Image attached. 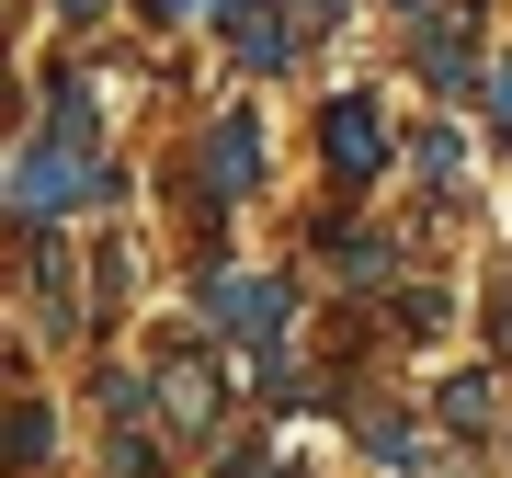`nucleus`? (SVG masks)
Here are the masks:
<instances>
[{"instance_id": "f257e3e1", "label": "nucleus", "mask_w": 512, "mask_h": 478, "mask_svg": "<svg viewBox=\"0 0 512 478\" xmlns=\"http://www.w3.org/2000/svg\"><path fill=\"white\" fill-rule=\"evenodd\" d=\"M92 194H114V171H103V126H92V92H57L35 160L12 171V205H23L35 228H57L69 205H92Z\"/></svg>"}, {"instance_id": "f03ea898", "label": "nucleus", "mask_w": 512, "mask_h": 478, "mask_svg": "<svg viewBox=\"0 0 512 478\" xmlns=\"http://www.w3.org/2000/svg\"><path fill=\"white\" fill-rule=\"evenodd\" d=\"M319 160H330V183H376V171H387V126H376L365 92H342L319 114Z\"/></svg>"}, {"instance_id": "7ed1b4c3", "label": "nucleus", "mask_w": 512, "mask_h": 478, "mask_svg": "<svg viewBox=\"0 0 512 478\" xmlns=\"http://www.w3.org/2000/svg\"><path fill=\"white\" fill-rule=\"evenodd\" d=\"M217 35L239 69H285L296 57V23H285V0H217Z\"/></svg>"}, {"instance_id": "20e7f679", "label": "nucleus", "mask_w": 512, "mask_h": 478, "mask_svg": "<svg viewBox=\"0 0 512 478\" xmlns=\"http://www.w3.org/2000/svg\"><path fill=\"white\" fill-rule=\"evenodd\" d=\"M205 319H228V331L274 342V331H285V285H262V274H205Z\"/></svg>"}, {"instance_id": "39448f33", "label": "nucleus", "mask_w": 512, "mask_h": 478, "mask_svg": "<svg viewBox=\"0 0 512 478\" xmlns=\"http://www.w3.org/2000/svg\"><path fill=\"white\" fill-rule=\"evenodd\" d=\"M251 183H262V126L228 114V126L205 137V205H228V194H251Z\"/></svg>"}, {"instance_id": "423d86ee", "label": "nucleus", "mask_w": 512, "mask_h": 478, "mask_svg": "<svg viewBox=\"0 0 512 478\" xmlns=\"http://www.w3.org/2000/svg\"><path fill=\"white\" fill-rule=\"evenodd\" d=\"M410 57H421V80H433V92H467V46H456V23H444V35H410Z\"/></svg>"}, {"instance_id": "0eeeda50", "label": "nucleus", "mask_w": 512, "mask_h": 478, "mask_svg": "<svg viewBox=\"0 0 512 478\" xmlns=\"http://www.w3.org/2000/svg\"><path fill=\"white\" fill-rule=\"evenodd\" d=\"M160 399L183 410V422H205V410H217V387H205V365H171V376H160Z\"/></svg>"}, {"instance_id": "6e6552de", "label": "nucleus", "mask_w": 512, "mask_h": 478, "mask_svg": "<svg viewBox=\"0 0 512 478\" xmlns=\"http://www.w3.org/2000/svg\"><path fill=\"white\" fill-rule=\"evenodd\" d=\"M444 422H456V433H478V422H490V387H478V376H456V387H444Z\"/></svg>"}, {"instance_id": "1a4fd4ad", "label": "nucleus", "mask_w": 512, "mask_h": 478, "mask_svg": "<svg viewBox=\"0 0 512 478\" xmlns=\"http://www.w3.org/2000/svg\"><path fill=\"white\" fill-rule=\"evenodd\" d=\"M319 23H342V0H296V35H319Z\"/></svg>"}, {"instance_id": "9d476101", "label": "nucleus", "mask_w": 512, "mask_h": 478, "mask_svg": "<svg viewBox=\"0 0 512 478\" xmlns=\"http://www.w3.org/2000/svg\"><path fill=\"white\" fill-rule=\"evenodd\" d=\"M57 12H69V23H103V12H114V0H57Z\"/></svg>"}, {"instance_id": "9b49d317", "label": "nucleus", "mask_w": 512, "mask_h": 478, "mask_svg": "<svg viewBox=\"0 0 512 478\" xmlns=\"http://www.w3.org/2000/svg\"><path fill=\"white\" fill-rule=\"evenodd\" d=\"M490 103H501V126H512V57H501V80H490Z\"/></svg>"}, {"instance_id": "f8f14e48", "label": "nucleus", "mask_w": 512, "mask_h": 478, "mask_svg": "<svg viewBox=\"0 0 512 478\" xmlns=\"http://www.w3.org/2000/svg\"><path fill=\"white\" fill-rule=\"evenodd\" d=\"M183 12H205V0H160V23H183Z\"/></svg>"}, {"instance_id": "ddd939ff", "label": "nucleus", "mask_w": 512, "mask_h": 478, "mask_svg": "<svg viewBox=\"0 0 512 478\" xmlns=\"http://www.w3.org/2000/svg\"><path fill=\"white\" fill-rule=\"evenodd\" d=\"M501 342H512V274H501Z\"/></svg>"}, {"instance_id": "4468645a", "label": "nucleus", "mask_w": 512, "mask_h": 478, "mask_svg": "<svg viewBox=\"0 0 512 478\" xmlns=\"http://www.w3.org/2000/svg\"><path fill=\"white\" fill-rule=\"evenodd\" d=\"M410 12H467V0H410Z\"/></svg>"}]
</instances>
